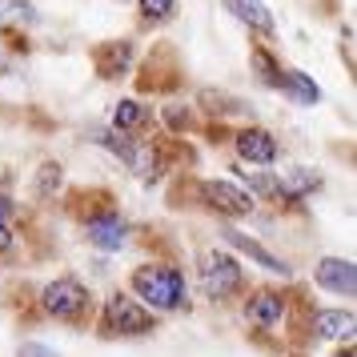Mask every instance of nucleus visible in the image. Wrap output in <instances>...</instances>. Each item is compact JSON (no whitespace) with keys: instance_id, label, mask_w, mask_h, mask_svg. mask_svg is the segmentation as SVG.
Masks as SVG:
<instances>
[{"instance_id":"1","label":"nucleus","mask_w":357,"mask_h":357,"mask_svg":"<svg viewBox=\"0 0 357 357\" xmlns=\"http://www.w3.org/2000/svg\"><path fill=\"white\" fill-rule=\"evenodd\" d=\"M132 289L149 309H181L185 305V277L173 265H145L132 273Z\"/></svg>"},{"instance_id":"2","label":"nucleus","mask_w":357,"mask_h":357,"mask_svg":"<svg viewBox=\"0 0 357 357\" xmlns=\"http://www.w3.org/2000/svg\"><path fill=\"white\" fill-rule=\"evenodd\" d=\"M105 325H109L113 333L137 337V333H149V329H153V313H149L137 297L116 293V297H109V305H105Z\"/></svg>"},{"instance_id":"3","label":"nucleus","mask_w":357,"mask_h":357,"mask_svg":"<svg viewBox=\"0 0 357 357\" xmlns=\"http://www.w3.org/2000/svg\"><path fill=\"white\" fill-rule=\"evenodd\" d=\"M40 301H45V309H49L52 317L77 321V317H81L84 309H89V289H84L81 281H73V277H61V281L45 285Z\"/></svg>"},{"instance_id":"4","label":"nucleus","mask_w":357,"mask_h":357,"mask_svg":"<svg viewBox=\"0 0 357 357\" xmlns=\"http://www.w3.org/2000/svg\"><path fill=\"white\" fill-rule=\"evenodd\" d=\"M201 289L205 297H229L241 289V265L225 253H209L201 265Z\"/></svg>"},{"instance_id":"5","label":"nucleus","mask_w":357,"mask_h":357,"mask_svg":"<svg viewBox=\"0 0 357 357\" xmlns=\"http://www.w3.org/2000/svg\"><path fill=\"white\" fill-rule=\"evenodd\" d=\"M317 285L329 293H349L357 289V269H354V261H345V257H325L321 265H317Z\"/></svg>"},{"instance_id":"6","label":"nucleus","mask_w":357,"mask_h":357,"mask_svg":"<svg viewBox=\"0 0 357 357\" xmlns=\"http://www.w3.org/2000/svg\"><path fill=\"white\" fill-rule=\"evenodd\" d=\"M205 197H209V205L213 209H221V213H249L253 209V197L245 193L241 185H233V181H209L205 185Z\"/></svg>"},{"instance_id":"7","label":"nucleus","mask_w":357,"mask_h":357,"mask_svg":"<svg viewBox=\"0 0 357 357\" xmlns=\"http://www.w3.org/2000/svg\"><path fill=\"white\" fill-rule=\"evenodd\" d=\"M84 233H89V241L97 245V249H121L129 229H125V221L116 213H100V217H89Z\"/></svg>"},{"instance_id":"8","label":"nucleus","mask_w":357,"mask_h":357,"mask_svg":"<svg viewBox=\"0 0 357 357\" xmlns=\"http://www.w3.org/2000/svg\"><path fill=\"white\" fill-rule=\"evenodd\" d=\"M237 153H241L245 161H257V165L277 161L273 132H265V129H241V132H237Z\"/></svg>"},{"instance_id":"9","label":"nucleus","mask_w":357,"mask_h":357,"mask_svg":"<svg viewBox=\"0 0 357 357\" xmlns=\"http://www.w3.org/2000/svg\"><path fill=\"white\" fill-rule=\"evenodd\" d=\"M277 84H281L297 105H317V100H321V89L309 81L305 73H297V68H281V73H277Z\"/></svg>"},{"instance_id":"10","label":"nucleus","mask_w":357,"mask_h":357,"mask_svg":"<svg viewBox=\"0 0 357 357\" xmlns=\"http://www.w3.org/2000/svg\"><path fill=\"white\" fill-rule=\"evenodd\" d=\"M225 8H229L237 20H245V24L261 29V33H269V29H273V17H269L265 0H225Z\"/></svg>"},{"instance_id":"11","label":"nucleus","mask_w":357,"mask_h":357,"mask_svg":"<svg viewBox=\"0 0 357 357\" xmlns=\"http://www.w3.org/2000/svg\"><path fill=\"white\" fill-rule=\"evenodd\" d=\"M225 237H229V245H237V249H241L245 257H253V261H257L261 269H269V273H289V265H285L281 257H273L269 249H261L257 241H245L241 233H233V229H229Z\"/></svg>"},{"instance_id":"12","label":"nucleus","mask_w":357,"mask_h":357,"mask_svg":"<svg viewBox=\"0 0 357 357\" xmlns=\"http://www.w3.org/2000/svg\"><path fill=\"white\" fill-rule=\"evenodd\" d=\"M313 329H317L321 337H345V333L354 329V313H349V309H321V313L313 317Z\"/></svg>"},{"instance_id":"13","label":"nucleus","mask_w":357,"mask_h":357,"mask_svg":"<svg viewBox=\"0 0 357 357\" xmlns=\"http://www.w3.org/2000/svg\"><path fill=\"white\" fill-rule=\"evenodd\" d=\"M245 317L253 325H277V317H281V297H277V293H257V297L245 305Z\"/></svg>"},{"instance_id":"14","label":"nucleus","mask_w":357,"mask_h":357,"mask_svg":"<svg viewBox=\"0 0 357 357\" xmlns=\"http://www.w3.org/2000/svg\"><path fill=\"white\" fill-rule=\"evenodd\" d=\"M141 121H145V109H141L137 100H121V105H116V113H113L116 129H132V125H141Z\"/></svg>"},{"instance_id":"15","label":"nucleus","mask_w":357,"mask_h":357,"mask_svg":"<svg viewBox=\"0 0 357 357\" xmlns=\"http://www.w3.org/2000/svg\"><path fill=\"white\" fill-rule=\"evenodd\" d=\"M309 185H317V177H309L305 169H297V173H289V181L285 185H277L281 193H289V197H297V193H305Z\"/></svg>"},{"instance_id":"16","label":"nucleus","mask_w":357,"mask_h":357,"mask_svg":"<svg viewBox=\"0 0 357 357\" xmlns=\"http://www.w3.org/2000/svg\"><path fill=\"white\" fill-rule=\"evenodd\" d=\"M141 13H145L149 20H165L173 13V0H141Z\"/></svg>"},{"instance_id":"17","label":"nucleus","mask_w":357,"mask_h":357,"mask_svg":"<svg viewBox=\"0 0 357 357\" xmlns=\"http://www.w3.org/2000/svg\"><path fill=\"white\" fill-rule=\"evenodd\" d=\"M253 65H257L261 68V77H265V81H269V84H277V73H281V68H277L273 65V61H269V52H253Z\"/></svg>"},{"instance_id":"18","label":"nucleus","mask_w":357,"mask_h":357,"mask_svg":"<svg viewBox=\"0 0 357 357\" xmlns=\"http://www.w3.org/2000/svg\"><path fill=\"white\" fill-rule=\"evenodd\" d=\"M17 357H61L56 349H49V345H40V341H24L17 349Z\"/></svg>"},{"instance_id":"19","label":"nucleus","mask_w":357,"mask_h":357,"mask_svg":"<svg viewBox=\"0 0 357 357\" xmlns=\"http://www.w3.org/2000/svg\"><path fill=\"white\" fill-rule=\"evenodd\" d=\"M8 217H13V201H8V197H0V225H4Z\"/></svg>"},{"instance_id":"20","label":"nucleus","mask_w":357,"mask_h":357,"mask_svg":"<svg viewBox=\"0 0 357 357\" xmlns=\"http://www.w3.org/2000/svg\"><path fill=\"white\" fill-rule=\"evenodd\" d=\"M4 249H13V233L0 225V253H4Z\"/></svg>"},{"instance_id":"21","label":"nucleus","mask_w":357,"mask_h":357,"mask_svg":"<svg viewBox=\"0 0 357 357\" xmlns=\"http://www.w3.org/2000/svg\"><path fill=\"white\" fill-rule=\"evenodd\" d=\"M0 24H4V8H0Z\"/></svg>"}]
</instances>
